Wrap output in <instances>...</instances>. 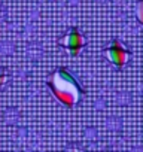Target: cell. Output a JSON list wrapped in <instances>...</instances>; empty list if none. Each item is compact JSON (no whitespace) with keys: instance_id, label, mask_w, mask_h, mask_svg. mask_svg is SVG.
<instances>
[{"instance_id":"6da1fadb","label":"cell","mask_w":143,"mask_h":152,"mask_svg":"<svg viewBox=\"0 0 143 152\" xmlns=\"http://www.w3.org/2000/svg\"><path fill=\"white\" fill-rule=\"evenodd\" d=\"M52 91L55 94V97L67 104V106H73L78 103L79 97H81V90L78 82L75 81V78L70 73H67L64 69H60L58 72L54 73L52 76Z\"/></svg>"},{"instance_id":"7a4b0ae2","label":"cell","mask_w":143,"mask_h":152,"mask_svg":"<svg viewBox=\"0 0 143 152\" xmlns=\"http://www.w3.org/2000/svg\"><path fill=\"white\" fill-rule=\"evenodd\" d=\"M61 43L64 45V48L69 51L70 55H78L79 49L84 46V37L81 36V33L76 28L69 30V33L61 39Z\"/></svg>"},{"instance_id":"3957f363","label":"cell","mask_w":143,"mask_h":152,"mask_svg":"<svg viewBox=\"0 0 143 152\" xmlns=\"http://www.w3.org/2000/svg\"><path fill=\"white\" fill-rule=\"evenodd\" d=\"M106 55H107V58L116 66V67H122L125 63H127V60H128V51L122 46V43L121 42H118V40H115L109 48H107V51H106Z\"/></svg>"},{"instance_id":"277c9868","label":"cell","mask_w":143,"mask_h":152,"mask_svg":"<svg viewBox=\"0 0 143 152\" xmlns=\"http://www.w3.org/2000/svg\"><path fill=\"white\" fill-rule=\"evenodd\" d=\"M137 15H139L140 21L143 23V2H140V3H139V6H137Z\"/></svg>"}]
</instances>
